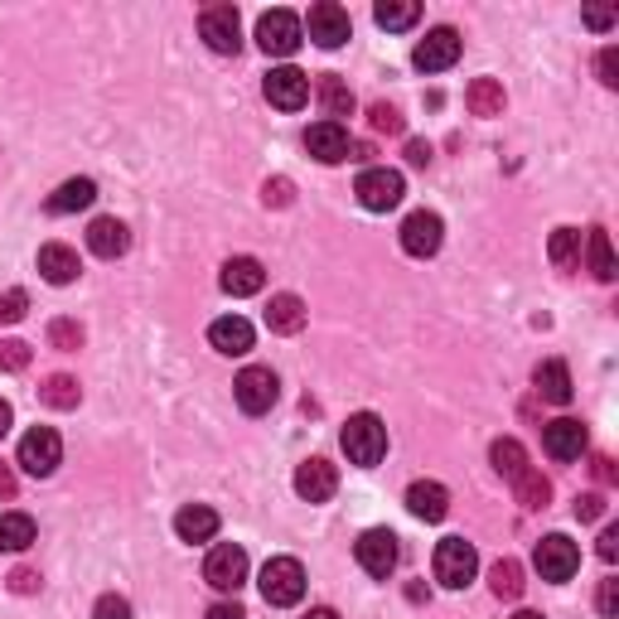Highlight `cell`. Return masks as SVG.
<instances>
[{
	"label": "cell",
	"mask_w": 619,
	"mask_h": 619,
	"mask_svg": "<svg viewBox=\"0 0 619 619\" xmlns=\"http://www.w3.org/2000/svg\"><path fill=\"white\" fill-rule=\"evenodd\" d=\"M340 441H344L348 465H364V469H373L378 460L388 455V426H382L373 412H354V416H348V421H344Z\"/></svg>",
	"instance_id": "cell-1"
},
{
	"label": "cell",
	"mask_w": 619,
	"mask_h": 619,
	"mask_svg": "<svg viewBox=\"0 0 619 619\" xmlns=\"http://www.w3.org/2000/svg\"><path fill=\"white\" fill-rule=\"evenodd\" d=\"M475 571H479L475 543H465V537H441V547H436V581H441L445 591H465V585L475 581Z\"/></svg>",
	"instance_id": "cell-2"
},
{
	"label": "cell",
	"mask_w": 619,
	"mask_h": 619,
	"mask_svg": "<svg viewBox=\"0 0 619 619\" xmlns=\"http://www.w3.org/2000/svg\"><path fill=\"white\" fill-rule=\"evenodd\" d=\"M262 595H266V605H276V610L300 605V595H306V567H300L296 557H272L262 567Z\"/></svg>",
	"instance_id": "cell-3"
},
{
	"label": "cell",
	"mask_w": 619,
	"mask_h": 619,
	"mask_svg": "<svg viewBox=\"0 0 619 619\" xmlns=\"http://www.w3.org/2000/svg\"><path fill=\"white\" fill-rule=\"evenodd\" d=\"M59 460H63V441L53 426H35V431L20 436V469H25V475L49 479L53 469H59Z\"/></svg>",
	"instance_id": "cell-4"
},
{
	"label": "cell",
	"mask_w": 619,
	"mask_h": 619,
	"mask_svg": "<svg viewBox=\"0 0 619 619\" xmlns=\"http://www.w3.org/2000/svg\"><path fill=\"white\" fill-rule=\"evenodd\" d=\"M257 44H262L272 59H290V53L306 44V25H300L290 10H266V15L257 20Z\"/></svg>",
	"instance_id": "cell-5"
},
{
	"label": "cell",
	"mask_w": 619,
	"mask_h": 619,
	"mask_svg": "<svg viewBox=\"0 0 619 619\" xmlns=\"http://www.w3.org/2000/svg\"><path fill=\"white\" fill-rule=\"evenodd\" d=\"M354 194H358V204H364L368 213H388V209H397V204H402L407 184H402V175H397V170H388V165H373V170L358 175Z\"/></svg>",
	"instance_id": "cell-6"
},
{
	"label": "cell",
	"mask_w": 619,
	"mask_h": 619,
	"mask_svg": "<svg viewBox=\"0 0 619 619\" xmlns=\"http://www.w3.org/2000/svg\"><path fill=\"white\" fill-rule=\"evenodd\" d=\"M354 557H358V567H364L373 581H388L392 571H397V557H402L397 533H388V527H368V533L358 537Z\"/></svg>",
	"instance_id": "cell-7"
},
{
	"label": "cell",
	"mask_w": 619,
	"mask_h": 619,
	"mask_svg": "<svg viewBox=\"0 0 619 619\" xmlns=\"http://www.w3.org/2000/svg\"><path fill=\"white\" fill-rule=\"evenodd\" d=\"M233 397H238V407H242L247 416H262V412L276 407L281 382H276L272 368H242L238 382H233Z\"/></svg>",
	"instance_id": "cell-8"
},
{
	"label": "cell",
	"mask_w": 619,
	"mask_h": 619,
	"mask_svg": "<svg viewBox=\"0 0 619 619\" xmlns=\"http://www.w3.org/2000/svg\"><path fill=\"white\" fill-rule=\"evenodd\" d=\"M533 561H537V571H543V581H571L581 571V551H576V543L571 537H561V533H551V537H543L537 543V551H533Z\"/></svg>",
	"instance_id": "cell-9"
},
{
	"label": "cell",
	"mask_w": 619,
	"mask_h": 619,
	"mask_svg": "<svg viewBox=\"0 0 619 619\" xmlns=\"http://www.w3.org/2000/svg\"><path fill=\"white\" fill-rule=\"evenodd\" d=\"M441 242H445L441 213H431V209L407 213V223H402V252L407 257H436L441 252Z\"/></svg>",
	"instance_id": "cell-10"
},
{
	"label": "cell",
	"mask_w": 619,
	"mask_h": 619,
	"mask_svg": "<svg viewBox=\"0 0 619 619\" xmlns=\"http://www.w3.org/2000/svg\"><path fill=\"white\" fill-rule=\"evenodd\" d=\"M199 35L213 53H238L242 49V20L233 5H209L204 15H199Z\"/></svg>",
	"instance_id": "cell-11"
},
{
	"label": "cell",
	"mask_w": 619,
	"mask_h": 619,
	"mask_svg": "<svg viewBox=\"0 0 619 619\" xmlns=\"http://www.w3.org/2000/svg\"><path fill=\"white\" fill-rule=\"evenodd\" d=\"M204 581L213 585V591L233 595L247 581V551L238 543H218L209 551V561H204Z\"/></svg>",
	"instance_id": "cell-12"
},
{
	"label": "cell",
	"mask_w": 619,
	"mask_h": 619,
	"mask_svg": "<svg viewBox=\"0 0 619 619\" xmlns=\"http://www.w3.org/2000/svg\"><path fill=\"white\" fill-rule=\"evenodd\" d=\"M460 49H465V44H460V35H455L450 25H441V29H431V35H426V39L412 49V63H416L421 73H445V69H455Z\"/></svg>",
	"instance_id": "cell-13"
},
{
	"label": "cell",
	"mask_w": 619,
	"mask_h": 619,
	"mask_svg": "<svg viewBox=\"0 0 619 619\" xmlns=\"http://www.w3.org/2000/svg\"><path fill=\"white\" fill-rule=\"evenodd\" d=\"M262 93H266V103L281 107V111H300V107L310 103V78L286 63V69H272V73H266Z\"/></svg>",
	"instance_id": "cell-14"
},
{
	"label": "cell",
	"mask_w": 619,
	"mask_h": 619,
	"mask_svg": "<svg viewBox=\"0 0 619 619\" xmlns=\"http://www.w3.org/2000/svg\"><path fill=\"white\" fill-rule=\"evenodd\" d=\"M354 35V20H348L344 5H334V0H320V5H310V39L320 44V49H340Z\"/></svg>",
	"instance_id": "cell-15"
},
{
	"label": "cell",
	"mask_w": 619,
	"mask_h": 619,
	"mask_svg": "<svg viewBox=\"0 0 619 619\" xmlns=\"http://www.w3.org/2000/svg\"><path fill=\"white\" fill-rule=\"evenodd\" d=\"M585 445H591V436H585V426L571 421V416H557V421L543 426V450L551 460H561V465H567V460H581Z\"/></svg>",
	"instance_id": "cell-16"
},
{
	"label": "cell",
	"mask_w": 619,
	"mask_h": 619,
	"mask_svg": "<svg viewBox=\"0 0 619 619\" xmlns=\"http://www.w3.org/2000/svg\"><path fill=\"white\" fill-rule=\"evenodd\" d=\"M306 151L314 155L320 165H340L354 155V141H348L344 121H314V127L306 131Z\"/></svg>",
	"instance_id": "cell-17"
},
{
	"label": "cell",
	"mask_w": 619,
	"mask_h": 619,
	"mask_svg": "<svg viewBox=\"0 0 619 619\" xmlns=\"http://www.w3.org/2000/svg\"><path fill=\"white\" fill-rule=\"evenodd\" d=\"M334 489H340V475H334L330 460H300L296 469V493L306 503H330Z\"/></svg>",
	"instance_id": "cell-18"
},
{
	"label": "cell",
	"mask_w": 619,
	"mask_h": 619,
	"mask_svg": "<svg viewBox=\"0 0 619 619\" xmlns=\"http://www.w3.org/2000/svg\"><path fill=\"white\" fill-rule=\"evenodd\" d=\"M252 324L242 320V314H223V320H213L209 324V344L218 348V354H228V358H242V354H252Z\"/></svg>",
	"instance_id": "cell-19"
},
{
	"label": "cell",
	"mask_w": 619,
	"mask_h": 619,
	"mask_svg": "<svg viewBox=\"0 0 619 619\" xmlns=\"http://www.w3.org/2000/svg\"><path fill=\"white\" fill-rule=\"evenodd\" d=\"M218 286L228 290V296H257V290L266 286V272H262L257 257H228V262H223Z\"/></svg>",
	"instance_id": "cell-20"
},
{
	"label": "cell",
	"mask_w": 619,
	"mask_h": 619,
	"mask_svg": "<svg viewBox=\"0 0 619 619\" xmlns=\"http://www.w3.org/2000/svg\"><path fill=\"white\" fill-rule=\"evenodd\" d=\"M78 272H83V262H78L73 247H63V242H44L39 247V276L49 281V286H73Z\"/></svg>",
	"instance_id": "cell-21"
},
{
	"label": "cell",
	"mask_w": 619,
	"mask_h": 619,
	"mask_svg": "<svg viewBox=\"0 0 619 619\" xmlns=\"http://www.w3.org/2000/svg\"><path fill=\"white\" fill-rule=\"evenodd\" d=\"M407 509L421 517V523H441V517L450 513V489L436 479H416L407 489Z\"/></svg>",
	"instance_id": "cell-22"
},
{
	"label": "cell",
	"mask_w": 619,
	"mask_h": 619,
	"mask_svg": "<svg viewBox=\"0 0 619 619\" xmlns=\"http://www.w3.org/2000/svg\"><path fill=\"white\" fill-rule=\"evenodd\" d=\"M87 247H93L103 262H117V257L131 247V228L121 218H93V228H87Z\"/></svg>",
	"instance_id": "cell-23"
},
{
	"label": "cell",
	"mask_w": 619,
	"mask_h": 619,
	"mask_svg": "<svg viewBox=\"0 0 619 619\" xmlns=\"http://www.w3.org/2000/svg\"><path fill=\"white\" fill-rule=\"evenodd\" d=\"M175 533L184 537V543H213V533H218V513H213L209 503H184V509L175 513Z\"/></svg>",
	"instance_id": "cell-24"
},
{
	"label": "cell",
	"mask_w": 619,
	"mask_h": 619,
	"mask_svg": "<svg viewBox=\"0 0 619 619\" xmlns=\"http://www.w3.org/2000/svg\"><path fill=\"white\" fill-rule=\"evenodd\" d=\"M266 330L272 334H300L306 330V300L290 296V290L272 296V306H266Z\"/></svg>",
	"instance_id": "cell-25"
},
{
	"label": "cell",
	"mask_w": 619,
	"mask_h": 619,
	"mask_svg": "<svg viewBox=\"0 0 619 619\" xmlns=\"http://www.w3.org/2000/svg\"><path fill=\"white\" fill-rule=\"evenodd\" d=\"M533 382H537V397L551 402V407H567V402H571V373H567V364H561V358L537 364Z\"/></svg>",
	"instance_id": "cell-26"
},
{
	"label": "cell",
	"mask_w": 619,
	"mask_h": 619,
	"mask_svg": "<svg viewBox=\"0 0 619 619\" xmlns=\"http://www.w3.org/2000/svg\"><path fill=\"white\" fill-rule=\"evenodd\" d=\"M503 83L499 78H475L469 83V93H465V107H469V117H503Z\"/></svg>",
	"instance_id": "cell-27"
},
{
	"label": "cell",
	"mask_w": 619,
	"mask_h": 619,
	"mask_svg": "<svg viewBox=\"0 0 619 619\" xmlns=\"http://www.w3.org/2000/svg\"><path fill=\"white\" fill-rule=\"evenodd\" d=\"M93 199H97V184H93V179H63V184L49 194V213L93 209Z\"/></svg>",
	"instance_id": "cell-28"
},
{
	"label": "cell",
	"mask_w": 619,
	"mask_h": 619,
	"mask_svg": "<svg viewBox=\"0 0 619 619\" xmlns=\"http://www.w3.org/2000/svg\"><path fill=\"white\" fill-rule=\"evenodd\" d=\"M320 107H324V121H340V117H354V93H348V83L344 78H334V73H324L320 78Z\"/></svg>",
	"instance_id": "cell-29"
},
{
	"label": "cell",
	"mask_w": 619,
	"mask_h": 619,
	"mask_svg": "<svg viewBox=\"0 0 619 619\" xmlns=\"http://www.w3.org/2000/svg\"><path fill=\"white\" fill-rule=\"evenodd\" d=\"M39 527L29 513H0V551H25L35 547Z\"/></svg>",
	"instance_id": "cell-30"
},
{
	"label": "cell",
	"mask_w": 619,
	"mask_h": 619,
	"mask_svg": "<svg viewBox=\"0 0 619 619\" xmlns=\"http://www.w3.org/2000/svg\"><path fill=\"white\" fill-rule=\"evenodd\" d=\"M489 460H493V469H499L503 479H517V475H527V450L513 441V436H503V441H493L489 445Z\"/></svg>",
	"instance_id": "cell-31"
},
{
	"label": "cell",
	"mask_w": 619,
	"mask_h": 619,
	"mask_svg": "<svg viewBox=\"0 0 619 619\" xmlns=\"http://www.w3.org/2000/svg\"><path fill=\"white\" fill-rule=\"evenodd\" d=\"M39 397H44V407H53V412H73L78 402H83V388H78V378H69V373H53L39 388Z\"/></svg>",
	"instance_id": "cell-32"
},
{
	"label": "cell",
	"mask_w": 619,
	"mask_h": 619,
	"mask_svg": "<svg viewBox=\"0 0 619 619\" xmlns=\"http://www.w3.org/2000/svg\"><path fill=\"white\" fill-rule=\"evenodd\" d=\"M523 567H517L513 557H503V561H493L489 567V591L499 595V600H517V595H523Z\"/></svg>",
	"instance_id": "cell-33"
},
{
	"label": "cell",
	"mask_w": 619,
	"mask_h": 619,
	"mask_svg": "<svg viewBox=\"0 0 619 619\" xmlns=\"http://www.w3.org/2000/svg\"><path fill=\"white\" fill-rule=\"evenodd\" d=\"M373 20L382 29H412L416 20H421V5H416V0H378Z\"/></svg>",
	"instance_id": "cell-34"
},
{
	"label": "cell",
	"mask_w": 619,
	"mask_h": 619,
	"mask_svg": "<svg viewBox=\"0 0 619 619\" xmlns=\"http://www.w3.org/2000/svg\"><path fill=\"white\" fill-rule=\"evenodd\" d=\"M585 247H591V272H595V281H615L619 266H615V252H610V233L591 228V233H585Z\"/></svg>",
	"instance_id": "cell-35"
},
{
	"label": "cell",
	"mask_w": 619,
	"mask_h": 619,
	"mask_svg": "<svg viewBox=\"0 0 619 619\" xmlns=\"http://www.w3.org/2000/svg\"><path fill=\"white\" fill-rule=\"evenodd\" d=\"M547 257H551V266H561V272L581 266V233L576 228H557V233H551Z\"/></svg>",
	"instance_id": "cell-36"
},
{
	"label": "cell",
	"mask_w": 619,
	"mask_h": 619,
	"mask_svg": "<svg viewBox=\"0 0 619 619\" xmlns=\"http://www.w3.org/2000/svg\"><path fill=\"white\" fill-rule=\"evenodd\" d=\"M513 493H517V503H523V509H547L551 484L537 475V469H527V475H517V479H513Z\"/></svg>",
	"instance_id": "cell-37"
},
{
	"label": "cell",
	"mask_w": 619,
	"mask_h": 619,
	"mask_svg": "<svg viewBox=\"0 0 619 619\" xmlns=\"http://www.w3.org/2000/svg\"><path fill=\"white\" fill-rule=\"evenodd\" d=\"M49 344L63 348V354L83 348V324H78V320H53V324H49Z\"/></svg>",
	"instance_id": "cell-38"
},
{
	"label": "cell",
	"mask_w": 619,
	"mask_h": 619,
	"mask_svg": "<svg viewBox=\"0 0 619 619\" xmlns=\"http://www.w3.org/2000/svg\"><path fill=\"white\" fill-rule=\"evenodd\" d=\"M29 368V344L25 340H0V373H20Z\"/></svg>",
	"instance_id": "cell-39"
},
{
	"label": "cell",
	"mask_w": 619,
	"mask_h": 619,
	"mask_svg": "<svg viewBox=\"0 0 619 619\" xmlns=\"http://www.w3.org/2000/svg\"><path fill=\"white\" fill-rule=\"evenodd\" d=\"M368 121H373L378 136H402V111H397V107L373 103V111H368Z\"/></svg>",
	"instance_id": "cell-40"
},
{
	"label": "cell",
	"mask_w": 619,
	"mask_h": 619,
	"mask_svg": "<svg viewBox=\"0 0 619 619\" xmlns=\"http://www.w3.org/2000/svg\"><path fill=\"white\" fill-rule=\"evenodd\" d=\"M290 199H296V184H290V179H266L262 184V204L266 209H286Z\"/></svg>",
	"instance_id": "cell-41"
},
{
	"label": "cell",
	"mask_w": 619,
	"mask_h": 619,
	"mask_svg": "<svg viewBox=\"0 0 619 619\" xmlns=\"http://www.w3.org/2000/svg\"><path fill=\"white\" fill-rule=\"evenodd\" d=\"M25 310H29V296H25V290H5V296H0V324L25 320Z\"/></svg>",
	"instance_id": "cell-42"
},
{
	"label": "cell",
	"mask_w": 619,
	"mask_h": 619,
	"mask_svg": "<svg viewBox=\"0 0 619 619\" xmlns=\"http://www.w3.org/2000/svg\"><path fill=\"white\" fill-rule=\"evenodd\" d=\"M595 605H600L605 619H619V581H615V576L600 581V595H595Z\"/></svg>",
	"instance_id": "cell-43"
},
{
	"label": "cell",
	"mask_w": 619,
	"mask_h": 619,
	"mask_svg": "<svg viewBox=\"0 0 619 619\" xmlns=\"http://www.w3.org/2000/svg\"><path fill=\"white\" fill-rule=\"evenodd\" d=\"M93 615L97 619H131V600H121V595H103Z\"/></svg>",
	"instance_id": "cell-44"
},
{
	"label": "cell",
	"mask_w": 619,
	"mask_h": 619,
	"mask_svg": "<svg viewBox=\"0 0 619 619\" xmlns=\"http://www.w3.org/2000/svg\"><path fill=\"white\" fill-rule=\"evenodd\" d=\"M600 513H605V499H600V493H581V499H576V517H581V523H595Z\"/></svg>",
	"instance_id": "cell-45"
},
{
	"label": "cell",
	"mask_w": 619,
	"mask_h": 619,
	"mask_svg": "<svg viewBox=\"0 0 619 619\" xmlns=\"http://www.w3.org/2000/svg\"><path fill=\"white\" fill-rule=\"evenodd\" d=\"M600 83L619 87V49H600Z\"/></svg>",
	"instance_id": "cell-46"
},
{
	"label": "cell",
	"mask_w": 619,
	"mask_h": 619,
	"mask_svg": "<svg viewBox=\"0 0 619 619\" xmlns=\"http://www.w3.org/2000/svg\"><path fill=\"white\" fill-rule=\"evenodd\" d=\"M10 591H15V595H35V591H39V571L20 567L15 576H10Z\"/></svg>",
	"instance_id": "cell-47"
},
{
	"label": "cell",
	"mask_w": 619,
	"mask_h": 619,
	"mask_svg": "<svg viewBox=\"0 0 619 619\" xmlns=\"http://www.w3.org/2000/svg\"><path fill=\"white\" fill-rule=\"evenodd\" d=\"M595 551H600V561H615V557H619V527H605V533H600V547H595Z\"/></svg>",
	"instance_id": "cell-48"
},
{
	"label": "cell",
	"mask_w": 619,
	"mask_h": 619,
	"mask_svg": "<svg viewBox=\"0 0 619 619\" xmlns=\"http://www.w3.org/2000/svg\"><path fill=\"white\" fill-rule=\"evenodd\" d=\"M407 165L426 170V165H431V145H426V141H407Z\"/></svg>",
	"instance_id": "cell-49"
},
{
	"label": "cell",
	"mask_w": 619,
	"mask_h": 619,
	"mask_svg": "<svg viewBox=\"0 0 619 619\" xmlns=\"http://www.w3.org/2000/svg\"><path fill=\"white\" fill-rule=\"evenodd\" d=\"M204 619H247V615H242V605H238V600H218Z\"/></svg>",
	"instance_id": "cell-50"
},
{
	"label": "cell",
	"mask_w": 619,
	"mask_h": 619,
	"mask_svg": "<svg viewBox=\"0 0 619 619\" xmlns=\"http://www.w3.org/2000/svg\"><path fill=\"white\" fill-rule=\"evenodd\" d=\"M585 25H591V29H610L615 25V10H585Z\"/></svg>",
	"instance_id": "cell-51"
},
{
	"label": "cell",
	"mask_w": 619,
	"mask_h": 619,
	"mask_svg": "<svg viewBox=\"0 0 619 619\" xmlns=\"http://www.w3.org/2000/svg\"><path fill=\"white\" fill-rule=\"evenodd\" d=\"M15 489H20V484H15V469L0 465V499H15Z\"/></svg>",
	"instance_id": "cell-52"
},
{
	"label": "cell",
	"mask_w": 619,
	"mask_h": 619,
	"mask_svg": "<svg viewBox=\"0 0 619 619\" xmlns=\"http://www.w3.org/2000/svg\"><path fill=\"white\" fill-rule=\"evenodd\" d=\"M10 421H15V412H10V402H5V397H0V436H5V431H10Z\"/></svg>",
	"instance_id": "cell-53"
},
{
	"label": "cell",
	"mask_w": 619,
	"mask_h": 619,
	"mask_svg": "<svg viewBox=\"0 0 619 619\" xmlns=\"http://www.w3.org/2000/svg\"><path fill=\"white\" fill-rule=\"evenodd\" d=\"M306 619H340V615H334V610H324V605H320V610H310Z\"/></svg>",
	"instance_id": "cell-54"
},
{
	"label": "cell",
	"mask_w": 619,
	"mask_h": 619,
	"mask_svg": "<svg viewBox=\"0 0 619 619\" xmlns=\"http://www.w3.org/2000/svg\"><path fill=\"white\" fill-rule=\"evenodd\" d=\"M513 619H543V615H533V610H517Z\"/></svg>",
	"instance_id": "cell-55"
}]
</instances>
